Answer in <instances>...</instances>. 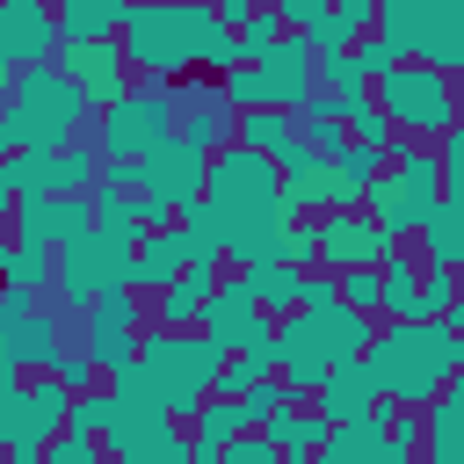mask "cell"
Instances as JSON below:
<instances>
[{
	"label": "cell",
	"instance_id": "cell-49",
	"mask_svg": "<svg viewBox=\"0 0 464 464\" xmlns=\"http://www.w3.org/2000/svg\"><path fill=\"white\" fill-rule=\"evenodd\" d=\"M225 464H283V450L268 435H232L225 442Z\"/></svg>",
	"mask_w": 464,
	"mask_h": 464
},
{
	"label": "cell",
	"instance_id": "cell-48",
	"mask_svg": "<svg viewBox=\"0 0 464 464\" xmlns=\"http://www.w3.org/2000/svg\"><path fill=\"white\" fill-rule=\"evenodd\" d=\"M392 457L399 464H420V413H399L392 406Z\"/></svg>",
	"mask_w": 464,
	"mask_h": 464
},
{
	"label": "cell",
	"instance_id": "cell-11",
	"mask_svg": "<svg viewBox=\"0 0 464 464\" xmlns=\"http://www.w3.org/2000/svg\"><path fill=\"white\" fill-rule=\"evenodd\" d=\"M312 232H319V268L326 276H355V268H384L399 246L362 218V210H326V218H312Z\"/></svg>",
	"mask_w": 464,
	"mask_h": 464
},
{
	"label": "cell",
	"instance_id": "cell-30",
	"mask_svg": "<svg viewBox=\"0 0 464 464\" xmlns=\"http://www.w3.org/2000/svg\"><path fill=\"white\" fill-rule=\"evenodd\" d=\"M232 276H239V290H246L268 319H290V312H297V290H304V276H297V268L261 261V268H232Z\"/></svg>",
	"mask_w": 464,
	"mask_h": 464
},
{
	"label": "cell",
	"instance_id": "cell-43",
	"mask_svg": "<svg viewBox=\"0 0 464 464\" xmlns=\"http://www.w3.org/2000/svg\"><path fill=\"white\" fill-rule=\"evenodd\" d=\"M283 268H297V276H312L319 268V232H312V218H297L290 232H283V254H276Z\"/></svg>",
	"mask_w": 464,
	"mask_h": 464
},
{
	"label": "cell",
	"instance_id": "cell-19",
	"mask_svg": "<svg viewBox=\"0 0 464 464\" xmlns=\"http://www.w3.org/2000/svg\"><path fill=\"white\" fill-rule=\"evenodd\" d=\"M276 196H283L297 218H326V160H319L304 138L283 145V160H276Z\"/></svg>",
	"mask_w": 464,
	"mask_h": 464
},
{
	"label": "cell",
	"instance_id": "cell-5",
	"mask_svg": "<svg viewBox=\"0 0 464 464\" xmlns=\"http://www.w3.org/2000/svg\"><path fill=\"white\" fill-rule=\"evenodd\" d=\"M174 123H181V87H160V80H130V94L109 109V116H94V152H102V167H138L145 152H160L167 138H174Z\"/></svg>",
	"mask_w": 464,
	"mask_h": 464
},
{
	"label": "cell",
	"instance_id": "cell-37",
	"mask_svg": "<svg viewBox=\"0 0 464 464\" xmlns=\"http://www.w3.org/2000/svg\"><path fill=\"white\" fill-rule=\"evenodd\" d=\"M232 44H239V65H261V58L283 44V22H276V7H254V14L232 29Z\"/></svg>",
	"mask_w": 464,
	"mask_h": 464
},
{
	"label": "cell",
	"instance_id": "cell-10",
	"mask_svg": "<svg viewBox=\"0 0 464 464\" xmlns=\"http://www.w3.org/2000/svg\"><path fill=\"white\" fill-rule=\"evenodd\" d=\"M58 80L87 102V116H109L123 94H130V65L116 44H65L58 51Z\"/></svg>",
	"mask_w": 464,
	"mask_h": 464
},
{
	"label": "cell",
	"instance_id": "cell-27",
	"mask_svg": "<svg viewBox=\"0 0 464 464\" xmlns=\"http://www.w3.org/2000/svg\"><path fill=\"white\" fill-rule=\"evenodd\" d=\"M377 174H384V152H370V145H348L341 160H326V210H362Z\"/></svg>",
	"mask_w": 464,
	"mask_h": 464
},
{
	"label": "cell",
	"instance_id": "cell-2",
	"mask_svg": "<svg viewBox=\"0 0 464 464\" xmlns=\"http://www.w3.org/2000/svg\"><path fill=\"white\" fill-rule=\"evenodd\" d=\"M362 370H370V384H377V406L428 413L435 392L464 370V341H457L450 326H377Z\"/></svg>",
	"mask_w": 464,
	"mask_h": 464
},
{
	"label": "cell",
	"instance_id": "cell-54",
	"mask_svg": "<svg viewBox=\"0 0 464 464\" xmlns=\"http://www.w3.org/2000/svg\"><path fill=\"white\" fill-rule=\"evenodd\" d=\"M188 450H196V442H188ZM188 464H225V450H196Z\"/></svg>",
	"mask_w": 464,
	"mask_h": 464
},
{
	"label": "cell",
	"instance_id": "cell-51",
	"mask_svg": "<svg viewBox=\"0 0 464 464\" xmlns=\"http://www.w3.org/2000/svg\"><path fill=\"white\" fill-rule=\"evenodd\" d=\"M442 326L464 341V276H457V297H450V312H442Z\"/></svg>",
	"mask_w": 464,
	"mask_h": 464
},
{
	"label": "cell",
	"instance_id": "cell-39",
	"mask_svg": "<svg viewBox=\"0 0 464 464\" xmlns=\"http://www.w3.org/2000/svg\"><path fill=\"white\" fill-rule=\"evenodd\" d=\"M109 413H116V399H109V384H102V392H80V399H72V413H65V435H87V442H102V428H109Z\"/></svg>",
	"mask_w": 464,
	"mask_h": 464
},
{
	"label": "cell",
	"instance_id": "cell-23",
	"mask_svg": "<svg viewBox=\"0 0 464 464\" xmlns=\"http://www.w3.org/2000/svg\"><path fill=\"white\" fill-rule=\"evenodd\" d=\"M370 406H377V384H370V370H362V362L326 370V384L312 392V413H319L326 428H348V420H362Z\"/></svg>",
	"mask_w": 464,
	"mask_h": 464
},
{
	"label": "cell",
	"instance_id": "cell-50",
	"mask_svg": "<svg viewBox=\"0 0 464 464\" xmlns=\"http://www.w3.org/2000/svg\"><path fill=\"white\" fill-rule=\"evenodd\" d=\"M435 160H442V174H464V123H450L435 138Z\"/></svg>",
	"mask_w": 464,
	"mask_h": 464
},
{
	"label": "cell",
	"instance_id": "cell-25",
	"mask_svg": "<svg viewBox=\"0 0 464 464\" xmlns=\"http://www.w3.org/2000/svg\"><path fill=\"white\" fill-rule=\"evenodd\" d=\"M218 283H225V268H218V276L188 268L174 290H160V297L145 304V312H152V326H160V334H196V326H203V297H210Z\"/></svg>",
	"mask_w": 464,
	"mask_h": 464
},
{
	"label": "cell",
	"instance_id": "cell-56",
	"mask_svg": "<svg viewBox=\"0 0 464 464\" xmlns=\"http://www.w3.org/2000/svg\"><path fill=\"white\" fill-rule=\"evenodd\" d=\"M0 464H36V457H0Z\"/></svg>",
	"mask_w": 464,
	"mask_h": 464
},
{
	"label": "cell",
	"instance_id": "cell-52",
	"mask_svg": "<svg viewBox=\"0 0 464 464\" xmlns=\"http://www.w3.org/2000/svg\"><path fill=\"white\" fill-rule=\"evenodd\" d=\"M246 14H254V7H246V0H218V22H225V29H239V22H246Z\"/></svg>",
	"mask_w": 464,
	"mask_h": 464
},
{
	"label": "cell",
	"instance_id": "cell-32",
	"mask_svg": "<svg viewBox=\"0 0 464 464\" xmlns=\"http://www.w3.org/2000/svg\"><path fill=\"white\" fill-rule=\"evenodd\" d=\"M102 181V152L87 138H72L65 152H51V196H94Z\"/></svg>",
	"mask_w": 464,
	"mask_h": 464
},
{
	"label": "cell",
	"instance_id": "cell-42",
	"mask_svg": "<svg viewBox=\"0 0 464 464\" xmlns=\"http://www.w3.org/2000/svg\"><path fill=\"white\" fill-rule=\"evenodd\" d=\"M51 232H58V246L80 239V232H94V203L87 196H51Z\"/></svg>",
	"mask_w": 464,
	"mask_h": 464
},
{
	"label": "cell",
	"instance_id": "cell-33",
	"mask_svg": "<svg viewBox=\"0 0 464 464\" xmlns=\"http://www.w3.org/2000/svg\"><path fill=\"white\" fill-rule=\"evenodd\" d=\"M377 44L413 65V44H420V0H377Z\"/></svg>",
	"mask_w": 464,
	"mask_h": 464
},
{
	"label": "cell",
	"instance_id": "cell-14",
	"mask_svg": "<svg viewBox=\"0 0 464 464\" xmlns=\"http://www.w3.org/2000/svg\"><path fill=\"white\" fill-rule=\"evenodd\" d=\"M130 174H138V196H160V203L188 210V203H203V174H210V160H196L181 138H167V145L145 152Z\"/></svg>",
	"mask_w": 464,
	"mask_h": 464
},
{
	"label": "cell",
	"instance_id": "cell-44",
	"mask_svg": "<svg viewBox=\"0 0 464 464\" xmlns=\"http://www.w3.org/2000/svg\"><path fill=\"white\" fill-rule=\"evenodd\" d=\"M450 297H457V276H442V268H420V326H442Z\"/></svg>",
	"mask_w": 464,
	"mask_h": 464
},
{
	"label": "cell",
	"instance_id": "cell-46",
	"mask_svg": "<svg viewBox=\"0 0 464 464\" xmlns=\"http://www.w3.org/2000/svg\"><path fill=\"white\" fill-rule=\"evenodd\" d=\"M36 464H109V450H102V442H87V435H51Z\"/></svg>",
	"mask_w": 464,
	"mask_h": 464
},
{
	"label": "cell",
	"instance_id": "cell-47",
	"mask_svg": "<svg viewBox=\"0 0 464 464\" xmlns=\"http://www.w3.org/2000/svg\"><path fill=\"white\" fill-rule=\"evenodd\" d=\"M341 283V304L348 312H370L377 319V268H355V276H334Z\"/></svg>",
	"mask_w": 464,
	"mask_h": 464
},
{
	"label": "cell",
	"instance_id": "cell-1",
	"mask_svg": "<svg viewBox=\"0 0 464 464\" xmlns=\"http://www.w3.org/2000/svg\"><path fill=\"white\" fill-rule=\"evenodd\" d=\"M218 36H232V29L218 22V7H203V0H174V7H123V36H116V51H123L130 80H160V87H174V80H188V72L210 58Z\"/></svg>",
	"mask_w": 464,
	"mask_h": 464
},
{
	"label": "cell",
	"instance_id": "cell-15",
	"mask_svg": "<svg viewBox=\"0 0 464 464\" xmlns=\"http://www.w3.org/2000/svg\"><path fill=\"white\" fill-rule=\"evenodd\" d=\"M326 348H319V326L304 319V312H290V319H276V384L290 392V399H312L319 384H326Z\"/></svg>",
	"mask_w": 464,
	"mask_h": 464
},
{
	"label": "cell",
	"instance_id": "cell-9",
	"mask_svg": "<svg viewBox=\"0 0 464 464\" xmlns=\"http://www.w3.org/2000/svg\"><path fill=\"white\" fill-rule=\"evenodd\" d=\"M138 326H145V297L138 290H102L94 304H87V355H94V370L102 377H116V370H130L138 362Z\"/></svg>",
	"mask_w": 464,
	"mask_h": 464
},
{
	"label": "cell",
	"instance_id": "cell-12",
	"mask_svg": "<svg viewBox=\"0 0 464 464\" xmlns=\"http://www.w3.org/2000/svg\"><path fill=\"white\" fill-rule=\"evenodd\" d=\"M0 65H58V7L51 0H0Z\"/></svg>",
	"mask_w": 464,
	"mask_h": 464
},
{
	"label": "cell",
	"instance_id": "cell-53",
	"mask_svg": "<svg viewBox=\"0 0 464 464\" xmlns=\"http://www.w3.org/2000/svg\"><path fill=\"white\" fill-rule=\"evenodd\" d=\"M7 210H14V181H7V160H0V225H7Z\"/></svg>",
	"mask_w": 464,
	"mask_h": 464
},
{
	"label": "cell",
	"instance_id": "cell-17",
	"mask_svg": "<svg viewBox=\"0 0 464 464\" xmlns=\"http://www.w3.org/2000/svg\"><path fill=\"white\" fill-rule=\"evenodd\" d=\"M413 65L457 80L464 72V0H420V44H413Z\"/></svg>",
	"mask_w": 464,
	"mask_h": 464
},
{
	"label": "cell",
	"instance_id": "cell-16",
	"mask_svg": "<svg viewBox=\"0 0 464 464\" xmlns=\"http://www.w3.org/2000/svg\"><path fill=\"white\" fill-rule=\"evenodd\" d=\"M94 232H109L123 254L145 239V196H138V174L130 167H102V181H94Z\"/></svg>",
	"mask_w": 464,
	"mask_h": 464
},
{
	"label": "cell",
	"instance_id": "cell-40",
	"mask_svg": "<svg viewBox=\"0 0 464 464\" xmlns=\"http://www.w3.org/2000/svg\"><path fill=\"white\" fill-rule=\"evenodd\" d=\"M326 22H334V36L355 51L362 36H377V0H341V7H326Z\"/></svg>",
	"mask_w": 464,
	"mask_h": 464
},
{
	"label": "cell",
	"instance_id": "cell-55",
	"mask_svg": "<svg viewBox=\"0 0 464 464\" xmlns=\"http://www.w3.org/2000/svg\"><path fill=\"white\" fill-rule=\"evenodd\" d=\"M7 94H14V65H0V109H7Z\"/></svg>",
	"mask_w": 464,
	"mask_h": 464
},
{
	"label": "cell",
	"instance_id": "cell-20",
	"mask_svg": "<svg viewBox=\"0 0 464 464\" xmlns=\"http://www.w3.org/2000/svg\"><path fill=\"white\" fill-rule=\"evenodd\" d=\"M420 464H464V370L420 413Z\"/></svg>",
	"mask_w": 464,
	"mask_h": 464
},
{
	"label": "cell",
	"instance_id": "cell-29",
	"mask_svg": "<svg viewBox=\"0 0 464 464\" xmlns=\"http://www.w3.org/2000/svg\"><path fill=\"white\" fill-rule=\"evenodd\" d=\"M312 326H319V348H326V362H334V370H341V362H362V355H370V341H377V319H370V312H348V304L319 312Z\"/></svg>",
	"mask_w": 464,
	"mask_h": 464
},
{
	"label": "cell",
	"instance_id": "cell-6",
	"mask_svg": "<svg viewBox=\"0 0 464 464\" xmlns=\"http://www.w3.org/2000/svg\"><path fill=\"white\" fill-rule=\"evenodd\" d=\"M370 102L384 109V123H392L406 145H435L450 123H464L457 80H442V72H428V65H392V72L370 87Z\"/></svg>",
	"mask_w": 464,
	"mask_h": 464
},
{
	"label": "cell",
	"instance_id": "cell-13",
	"mask_svg": "<svg viewBox=\"0 0 464 464\" xmlns=\"http://www.w3.org/2000/svg\"><path fill=\"white\" fill-rule=\"evenodd\" d=\"M203 196H210L225 218H232V210H261V203H276V160L225 145V152L210 160V174H203Z\"/></svg>",
	"mask_w": 464,
	"mask_h": 464
},
{
	"label": "cell",
	"instance_id": "cell-3",
	"mask_svg": "<svg viewBox=\"0 0 464 464\" xmlns=\"http://www.w3.org/2000/svg\"><path fill=\"white\" fill-rule=\"evenodd\" d=\"M138 370L152 384V413H167L174 428H188L203 413L218 370H225V348L203 341V334H160L152 326V334H138Z\"/></svg>",
	"mask_w": 464,
	"mask_h": 464
},
{
	"label": "cell",
	"instance_id": "cell-34",
	"mask_svg": "<svg viewBox=\"0 0 464 464\" xmlns=\"http://www.w3.org/2000/svg\"><path fill=\"white\" fill-rule=\"evenodd\" d=\"M51 268H58V254H44V246H0V290H22V297H36L44 283H51Z\"/></svg>",
	"mask_w": 464,
	"mask_h": 464
},
{
	"label": "cell",
	"instance_id": "cell-21",
	"mask_svg": "<svg viewBox=\"0 0 464 464\" xmlns=\"http://www.w3.org/2000/svg\"><path fill=\"white\" fill-rule=\"evenodd\" d=\"M181 276H188V239H181V232H152V239L130 246V290H138L145 304H152L160 290H174Z\"/></svg>",
	"mask_w": 464,
	"mask_h": 464
},
{
	"label": "cell",
	"instance_id": "cell-28",
	"mask_svg": "<svg viewBox=\"0 0 464 464\" xmlns=\"http://www.w3.org/2000/svg\"><path fill=\"white\" fill-rule=\"evenodd\" d=\"M261 435H268V442H276L283 457H319V442H326L334 428H326V420L312 413V399H283V406H276V413L261 420Z\"/></svg>",
	"mask_w": 464,
	"mask_h": 464
},
{
	"label": "cell",
	"instance_id": "cell-26",
	"mask_svg": "<svg viewBox=\"0 0 464 464\" xmlns=\"http://www.w3.org/2000/svg\"><path fill=\"white\" fill-rule=\"evenodd\" d=\"M123 36V0H58V51L65 44H116Z\"/></svg>",
	"mask_w": 464,
	"mask_h": 464
},
{
	"label": "cell",
	"instance_id": "cell-7",
	"mask_svg": "<svg viewBox=\"0 0 464 464\" xmlns=\"http://www.w3.org/2000/svg\"><path fill=\"white\" fill-rule=\"evenodd\" d=\"M7 123H14V145H22V152H65L72 130L94 123V116H87V102L58 80V65H29V72H14Z\"/></svg>",
	"mask_w": 464,
	"mask_h": 464
},
{
	"label": "cell",
	"instance_id": "cell-45",
	"mask_svg": "<svg viewBox=\"0 0 464 464\" xmlns=\"http://www.w3.org/2000/svg\"><path fill=\"white\" fill-rule=\"evenodd\" d=\"M51 377H58V384H65L72 399H80V392H102V370H94V355H87V348H65Z\"/></svg>",
	"mask_w": 464,
	"mask_h": 464
},
{
	"label": "cell",
	"instance_id": "cell-18",
	"mask_svg": "<svg viewBox=\"0 0 464 464\" xmlns=\"http://www.w3.org/2000/svg\"><path fill=\"white\" fill-rule=\"evenodd\" d=\"M167 435H174L167 413H152V406H116L109 428H102V450H109V464H152Z\"/></svg>",
	"mask_w": 464,
	"mask_h": 464
},
{
	"label": "cell",
	"instance_id": "cell-36",
	"mask_svg": "<svg viewBox=\"0 0 464 464\" xmlns=\"http://www.w3.org/2000/svg\"><path fill=\"white\" fill-rule=\"evenodd\" d=\"M232 435H246V420H239V399H203V413L188 420V442H196V450H225Z\"/></svg>",
	"mask_w": 464,
	"mask_h": 464
},
{
	"label": "cell",
	"instance_id": "cell-22",
	"mask_svg": "<svg viewBox=\"0 0 464 464\" xmlns=\"http://www.w3.org/2000/svg\"><path fill=\"white\" fill-rule=\"evenodd\" d=\"M174 138H181L196 160H218V152L232 145V109L218 102V87H196V94H181V123H174Z\"/></svg>",
	"mask_w": 464,
	"mask_h": 464
},
{
	"label": "cell",
	"instance_id": "cell-38",
	"mask_svg": "<svg viewBox=\"0 0 464 464\" xmlns=\"http://www.w3.org/2000/svg\"><path fill=\"white\" fill-rule=\"evenodd\" d=\"M276 377V362L268 355H225V370H218V384H210V399H246L254 384H268Z\"/></svg>",
	"mask_w": 464,
	"mask_h": 464
},
{
	"label": "cell",
	"instance_id": "cell-24",
	"mask_svg": "<svg viewBox=\"0 0 464 464\" xmlns=\"http://www.w3.org/2000/svg\"><path fill=\"white\" fill-rule=\"evenodd\" d=\"M0 341H7V355H14V370H22V377H51V370H58V355H65V341H58V312H44V304H36L29 319H14Z\"/></svg>",
	"mask_w": 464,
	"mask_h": 464
},
{
	"label": "cell",
	"instance_id": "cell-41",
	"mask_svg": "<svg viewBox=\"0 0 464 464\" xmlns=\"http://www.w3.org/2000/svg\"><path fill=\"white\" fill-rule=\"evenodd\" d=\"M7 181H14V196H51V152H14Z\"/></svg>",
	"mask_w": 464,
	"mask_h": 464
},
{
	"label": "cell",
	"instance_id": "cell-4",
	"mask_svg": "<svg viewBox=\"0 0 464 464\" xmlns=\"http://www.w3.org/2000/svg\"><path fill=\"white\" fill-rule=\"evenodd\" d=\"M435 203H442V160H435V145H406V138H392V160H384V174L370 181L362 218H370L392 246H413V232L428 225Z\"/></svg>",
	"mask_w": 464,
	"mask_h": 464
},
{
	"label": "cell",
	"instance_id": "cell-8",
	"mask_svg": "<svg viewBox=\"0 0 464 464\" xmlns=\"http://www.w3.org/2000/svg\"><path fill=\"white\" fill-rule=\"evenodd\" d=\"M51 283H58V304H65V312H87L102 290H130V254H123L109 232H80V239L58 246Z\"/></svg>",
	"mask_w": 464,
	"mask_h": 464
},
{
	"label": "cell",
	"instance_id": "cell-31",
	"mask_svg": "<svg viewBox=\"0 0 464 464\" xmlns=\"http://www.w3.org/2000/svg\"><path fill=\"white\" fill-rule=\"evenodd\" d=\"M290 138H297V116H276V109H246V116H232V145H239V152L283 160Z\"/></svg>",
	"mask_w": 464,
	"mask_h": 464
},
{
	"label": "cell",
	"instance_id": "cell-35",
	"mask_svg": "<svg viewBox=\"0 0 464 464\" xmlns=\"http://www.w3.org/2000/svg\"><path fill=\"white\" fill-rule=\"evenodd\" d=\"M7 239H14V246H44V254H58L51 196H14V210H7Z\"/></svg>",
	"mask_w": 464,
	"mask_h": 464
}]
</instances>
